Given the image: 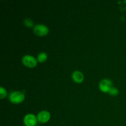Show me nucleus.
Instances as JSON below:
<instances>
[{
  "mask_svg": "<svg viewBox=\"0 0 126 126\" xmlns=\"http://www.w3.org/2000/svg\"><path fill=\"white\" fill-rule=\"evenodd\" d=\"M10 101L14 103H19L22 102L24 100L25 95L23 93L19 92V91H16L13 92L9 95Z\"/></svg>",
  "mask_w": 126,
  "mask_h": 126,
  "instance_id": "nucleus-1",
  "label": "nucleus"
},
{
  "mask_svg": "<svg viewBox=\"0 0 126 126\" xmlns=\"http://www.w3.org/2000/svg\"><path fill=\"white\" fill-rule=\"evenodd\" d=\"M34 33L38 36L46 35L49 32V29L46 25L43 24L36 25L34 27Z\"/></svg>",
  "mask_w": 126,
  "mask_h": 126,
  "instance_id": "nucleus-2",
  "label": "nucleus"
},
{
  "mask_svg": "<svg viewBox=\"0 0 126 126\" xmlns=\"http://www.w3.org/2000/svg\"><path fill=\"white\" fill-rule=\"evenodd\" d=\"M22 62L25 66L32 68L36 66L37 63L36 60L33 56L30 55H26L22 58Z\"/></svg>",
  "mask_w": 126,
  "mask_h": 126,
  "instance_id": "nucleus-3",
  "label": "nucleus"
},
{
  "mask_svg": "<svg viewBox=\"0 0 126 126\" xmlns=\"http://www.w3.org/2000/svg\"><path fill=\"white\" fill-rule=\"evenodd\" d=\"M36 118L34 114H28L25 116L23 122L26 126H35L36 124Z\"/></svg>",
  "mask_w": 126,
  "mask_h": 126,
  "instance_id": "nucleus-4",
  "label": "nucleus"
},
{
  "mask_svg": "<svg viewBox=\"0 0 126 126\" xmlns=\"http://www.w3.org/2000/svg\"><path fill=\"white\" fill-rule=\"evenodd\" d=\"M112 82L110 79H105L102 80L99 84V87L100 90L103 92H109L110 89L111 88Z\"/></svg>",
  "mask_w": 126,
  "mask_h": 126,
  "instance_id": "nucleus-5",
  "label": "nucleus"
},
{
  "mask_svg": "<svg viewBox=\"0 0 126 126\" xmlns=\"http://www.w3.org/2000/svg\"><path fill=\"white\" fill-rule=\"evenodd\" d=\"M38 121L41 123H45L47 122L50 119V114L46 111H42L39 112L37 116Z\"/></svg>",
  "mask_w": 126,
  "mask_h": 126,
  "instance_id": "nucleus-6",
  "label": "nucleus"
},
{
  "mask_svg": "<svg viewBox=\"0 0 126 126\" xmlns=\"http://www.w3.org/2000/svg\"><path fill=\"white\" fill-rule=\"evenodd\" d=\"M72 78L76 82H81L84 79L83 75L79 71H74L72 74Z\"/></svg>",
  "mask_w": 126,
  "mask_h": 126,
  "instance_id": "nucleus-7",
  "label": "nucleus"
},
{
  "mask_svg": "<svg viewBox=\"0 0 126 126\" xmlns=\"http://www.w3.org/2000/svg\"><path fill=\"white\" fill-rule=\"evenodd\" d=\"M47 57V56L45 52H41L38 55V60L39 62H43L46 60Z\"/></svg>",
  "mask_w": 126,
  "mask_h": 126,
  "instance_id": "nucleus-8",
  "label": "nucleus"
},
{
  "mask_svg": "<svg viewBox=\"0 0 126 126\" xmlns=\"http://www.w3.org/2000/svg\"><path fill=\"white\" fill-rule=\"evenodd\" d=\"M24 23L26 26L28 27H32L33 25V22L30 18H25L24 20Z\"/></svg>",
  "mask_w": 126,
  "mask_h": 126,
  "instance_id": "nucleus-9",
  "label": "nucleus"
},
{
  "mask_svg": "<svg viewBox=\"0 0 126 126\" xmlns=\"http://www.w3.org/2000/svg\"><path fill=\"white\" fill-rule=\"evenodd\" d=\"M108 92H109L111 95H116L118 94V92H119V91H118V90L117 89L116 87H112Z\"/></svg>",
  "mask_w": 126,
  "mask_h": 126,
  "instance_id": "nucleus-10",
  "label": "nucleus"
},
{
  "mask_svg": "<svg viewBox=\"0 0 126 126\" xmlns=\"http://www.w3.org/2000/svg\"><path fill=\"white\" fill-rule=\"evenodd\" d=\"M6 95V91L2 87H0V97H1V99L5 97V96Z\"/></svg>",
  "mask_w": 126,
  "mask_h": 126,
  "instance_id": "nucleus-11",
  "label": "nucleus"
}]
</instances>
